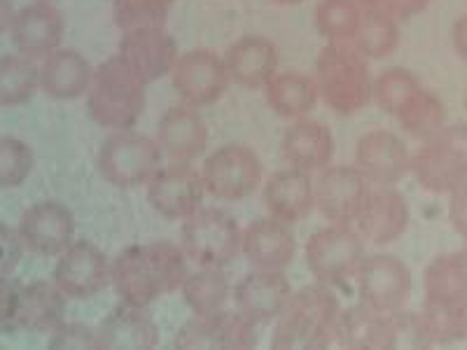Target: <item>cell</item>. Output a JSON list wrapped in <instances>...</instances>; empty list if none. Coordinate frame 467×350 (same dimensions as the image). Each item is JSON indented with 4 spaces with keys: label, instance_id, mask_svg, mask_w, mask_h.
<instances>
[{
    "label": "cell",
    "instance_id": "681fc988",
    "mask_svg": "<svg viewBox=\"0 0 467 350\" xmlns=\"http://www.w3.org/2000/svg\"><path fill=\"white\" fill-rule=\"evenodd\" d=\"M458 257H461V262H462V269H465V276H467V245H465V248L461 250V252H458Z\"/></svg>",
    "mask_w": 467,
    "mask_h": 350
},
{
    "label": "cell",
    "instance_id": "ee69618b",
    "mask_svg": "<svg viewBox=\"0 0 467 350\" xmlns=\"http://www.w3.org/2000/svg\"><path fill=\"white\" fill-rule=\"evenodd\" d=\"M24 241L19 236V229L10 227L7 222H0V278L12 276L16 266L22 264Z\"/></svg>",
    "mask_w": 467,
    "mask_h": 350
},
{
    "label": "cell",
    "instance_id": "b9f144b4",
    "mask_svg": "<svg viewBox=\"0 0 467 350\" xmlns=\"http://www.w3.org/2000/svg\"><path fill=\"white\" fill-rule=\"evenodd\" d=\"M22 292L24 285L12 276L0 278V335H12L19 324V314H22Z\"/></svg>",
    "mask_w": 467,
    "mask_h": 350
},
{
    "label": "cell",
    "instance_id": "484cf974",
    "mask_svg": "<svg viewBox=\"0 0 467 350\" xmlns=\"http://www.w3.org/2000/svg\"><path fill=\"white\" fill-rule=\"evenodd\" d=\"M229 80L244 89H265L278 73V49L265 36H245L224 54Z\"/></svg>",
    "mask_w": 467,
    "mask_h": 350
},
{
    "label": "cell",
    "instance_id": "816d5d0a",
    "mask_svg": "<svg viewBox=\"0 0 467 350\" xmlns=\"http://www.w3.org/2000/svg\"><path fill=\"white\" fill-rule=\"evenodd\" d=\"M36 3H58V0H36Z\"/></svg>",
    "mask_w": 467,
    "mask_h": 350
},
{
    "label": "cell",
    "instance_id": "83f0119b",
    "mask_svg": "<svg viewBox=\"0 0 467 350\" xmlns=\"http://www.w3.org/2000/svg\"><path fill=\"white\" fill-rule=\"evenodd\" d=\"M411 336L419 345H451L467 336V299H423L411 318Z\"/></svg>",
    "mask_w": 467,
    "mask_h": 350
},
{
    "label": "cell",
    "instance_id": "44dd1931",
    "mask_svg": "<svg viewBox=\"0 0 467 350\" xmlns=\"http://www.w3.org/2000/svg\"><path fill=\"white\" fill-rule=\"evenodd\" d=\"M356 166L372 185H398L411 173L407 143L390 131H369L356 143Z\"/></svg>",
    "mask_w": 467,
    "mask_h": 350
},
{
    "label": "cell",
    "instance_id": "ac0fdd59",
    "mask_svg": "<svg viewBox=\"0 0 467 350\" xmlns=\"http://www.w3.org/2000/svg\"><path fill=\"white\" fill-rule=\"evenodd\" d=\"M117 54L131 66L145 82H154L171 75L178 61V43L166 26H139L122 31Z\"/></svg>",
    "mask_w": 467,
    "mask_h": 350
},
{
    "label": "cell",
    "instance_id": "d4e9b609",
    "mask_svg": "<svg viewBox=\"0 0 467 350\" xmlns=\"http://www.w3.org/2000/svg\"><path fill=\"white\" fill-rule=\"evenodd\" d=\"M262 201L271 218H278L287 224L302 222L316 206V182L306 170L287 166L276 170L265 182Z\"/></svg>",
    "mask_w": 467,
    "mask_h": 350
},
{
    "label": "cell",
    "instance_id": "277c9868",
    "mask_svg": "<svg viewBox=\"0 0 467 350\" xmlns=\"http://www.w3.org/2000/svg\"><path fill=\"white\" fill-rule=\"evenodd\" d=\"M314 68L320 98L337 115H356L372 98L369 58L353 43H327L316 57Z\"/></svg>",
    "mask_w": 467,
    "mask_h": 350
},
{
    "label": "cell",
    "instance_id": "30bf717a",
    "mask_svg": "<svg viewBox=\"0 0 467 350\" xmlns=\"http://www.w3.org/2000/svg\"><path fill=\"white\" fill-rule=\"evenodd\" d=\"M358 297L383 314H402L411 297L414 278L400 257L379 252L367 255L356 273Z\"/></svg>",
    "mask_w": 467,
    "mask_h": 350
},
{
    "label": "cell",
    "instance_id": "5bb4252c",
    "mask_svg": "<svg viewBox=\"0 0 467 350\" xmlns=\"http://www.w3.org/2000/svg\"><path fill=\"white\" fill-rule=\"evenodd\" d=\"M257 344V324L234 308L192 315L175 336V348H253Z\"/></svg>",
    "mask_w": 467,
    "mask_h": 350
},
{
    "label": "cell",
    "instance_id": "603a6c76",
    "mask_svg": "<svg viewBox=\"0 0 467 350\" xmlns=\"http://www.w3.org/2000/svg\"><path fill=\"white\" fill-rule=\"evenodd\" d=\"M241 255L253 269L285 271L297 255V241L290 224L269 215L244 229Z\"/></svg>",
    "mask_w": 467,
    "mask_h": 350
},
{
    "label": "cell",
    "instance_id": "4fadbf2b",
    "mask_svg": "<svg viewBox=\"0 0 467 350\" xmlns=\"http://www.w3.org/2000/svg\"><path fill=\"white\" fill-rule=\"evenodd\" d=\"M145 190L150 208L166 220H187L194 215L202 208L206 194L202 170L182 161H173L157 170Z\"/></svg>",
    "mask_w": 467,
    "mask_h": 350
},
{
    "label": "cell",
    "instance_id": "7c38bea8",
    "mask_svg": "<svg viewBox=\"0 0 467 350\" xmlns=\"http://www.w3.org/2000/svg\"><path fill=\"white\" fill-rule=\"evenodd\" d=\"M52 281L68 299H89L101 294L112 281V262L99 245L73 241L57 257Z\"/></svg>",
    "mask_w": 467,
    "mask_h": 350
},
{
    "label": "cell",
    "instance_id": "1f68e13d",
    "mask_svg": "<svg viewBox=\"0 0 467 350\" xmlns=\"http://www.w3.org/2000/svg\"><path fill=\"white\" fill-rule=\"evenodd\" d=\"M68 297L54 281H36L24 285L19 324L33 335H52L64 323Z\"/></svg>",
    "mask_w": 467,
    "mask_h": 350
},
{
    "label": "cell",
    "instance_id": "c3c4849f",
    "mask_svg": "<svg viewBox=\"0 0 467 350\" xmlns=\"http://www.w3.org/2000/svg\"><path fill=\"white\" fill-rule=\"evenodd\" d=\"M15 15H16V7L12 0H0V37L10 33L12 22H15Z\"/></svg>",
    "mask_w": 467,
    "mask_h": 350
},
{
    "label": "cell",
    "instance_id": "d6a6232c",
    "mask_svg": "<svg viewBox=\"0 0 467 350\" xmlns=\"http://www.w3.org/2000/svg\"><path fill=\"white\" fill-rule=\"evenodd\" d=\"M181 294L185 299L187 308L194 315L213 314L220 308H227L229 299L234 294V287L229 283L224 269L215 266H197L190 271L181 285Z\"/></svg>",
    "mask_w": 467,
    "mask_h": 350
},
{
    "label": "cell",
    "instance_id": "f6af8a7d",
    "mask_svg": "<svg viewBox=\"0 0 467 350\" xmlns=\"http://www.w3.org/2000/svg\"><path fill=\"white\" fill-rule=\"evenodd\" d=\"M358 3H360V7H372V10L388 12L398 22H407L411 16L428 10L432 0H358Z\"/></svg>",
    "mask_w": 467,
    "mask_h": 350
},
{
    "label": "cell",
    "instance_id": "2e32d148",
    "mask_svg": "<svg viewBox=\"0 0 467 350\" xmlns=\"http://www.w3.org/2000/svg\"><path fill=\"white\" fill-rule=\"evenodd\" d=\"M24 248L37 257H58L75 241V218L64 203L37 201L19 220Z\"/></svg>",
    "mask_w": 467,
    "mask_h": 350
},
{
    "label": "cell",
    "instance_id": "6da1fadb",
    "mask_svg": "<svg viewBox=\"0 0 467 350\" xmlns=\"http://www.w3.org/2000/svg\"><path fill=\"white\" fill-rule=\"evenodd\" d=\"M190 260L181 245L157 241L124 248L112 260V290L124 304L150 308L164 294L181 290Z\"/></svg>",
    "mask_w": 467,
    "mask_h": 350
},
{
    "label": "cell",
    "instance_id": "74e56055",
    "mask_svg": "<svg viewBox=\"0 0 467 350\" xmlns=\"http://www.w3.org/2000/svg\"><path fill=\"white\" fill-rule=\"evenodd\" d=\"M423 290L428 299H467V276L458 252L440 255L428 264Z\"/></svg>",
    "mask_w": 467,
    "mask_h": 350
},
{
    "label": "cell",
    "instance_id": "4dcf8cb0",
    "mask_svg": "<svg viewBox=\"0 0 467 350\" xmlns=\"http://www.w3.org/2000/svg\"><path fill=\"white\" fill-rule=\"evenodd\" d=\"M265 96L271 110L292 122L308 117V112H314L320 101L314 75H306L302 70H285V73L274 75L265 87Z\"/></svg>",
    "mask_w": 467,
    "mask_h": 350
},
{
    "label": "cell",
    "instance_id": "60d3db41",
    "mask_svg": "<svg viewBox=\"0 0 467 350\" xmlns=\"http://www.w3.org/2000/svg\"><path fill=\"white\" fill-rule=\"evenodd\" d=\"M36 157L28 143L15 136H0V190L22 187L33 173Z\"/></svg>",
    "mask_w": 467,
    "mask_h": 350
},
{
    "label": "cell",
    "instance_id": "f35d334b",
    "mask_svg": "<svg viewBox=\"0 0 467 350\" xmlns=\"http://www.w3.org/2000/svg\"><path fill=\"white\" fill-rule=\"evenodd\" d=\"M420 82L414 73L402 66H393L379 73L372 82V101L388 115H398L411 96L420 89Z\"/></svg>",
    "mask_w": 467,
    "mask_h": 350
},
{
    "label": "cell",
    "instance_id": "cb8c5ba5",
    "mask_svg": "<svg viewBox=\"0 0 467 350\" xmlns=\"http://www.w3.org/2000/svg\"><path fill=\"white\" fill-rule=\"evenodd\" d=\"M157 143L161 154L173 161L190 164L199 160L208 148V124L199 108L187 103L169 108L157 124Z\"/></svg>",
    "mask_w": 467,
    "mask_h": 350
},
{
    "label": "cell",
    "instance_id": "9c48e42d",
    "mask_svg": "<svg viewBox=\"0 0 467 350\" xmlns=\"http://www.w3.org/2000/svg\"><path fill=\"white\" fill-rule=\"evenodd\" d=\"M202 178L206 194L223 201H241L255 194L265 180V169L257 152L248 145L229 143L203 161Z\"/></svg>",
    "mask_w": 467,
    "mask_h": 350
},
{
    "label": "cell",
    "instance_id": "ffe728a7",
    "mask_svg": "<svg viewBox=\"0 0 467 350\" xmlns=\"http://www.w3.org/2000/svg\"><path fill=\"white\" fill-rule=\"evenodd\" d=\"M66 19L54 3H28L16 10L12 22V47L28 58H45L64 43Z\"/></svg>",
    "mask_w": 467,
    "mask_h": 350
},
{
    "label": "cell",
    "instance_id": "7402d4cb",
    "mask_svg": "<svg viewBox=\"0 0 467 350\" xmlns=\"http://www.w3.org/2000/svg\"><path fill=\"white\" fill-rule=\"evenodd\" d=\"M358 232L374 245L398 241L409 224V203L393 185H374L358 212Z\"/></svg>",
    "mask_w": 467,
    "mask_h": 350
},
{
    "label": "cell",
    "instance_id": "5b68a950",
    "mask_svg": "<svg viewBox=\"0 0 467 350\" xmlns=\"http://www.w3.org/2000/svg\"><path fill=\"white\" fill-rule=\"evenodd\" d=\"M411 173L432 194H451L467 185V124H451L423 140L411 154Z\"/></svg>",
    "mask_w": 467,
    "mask_h": 350
},
{
    "label": "cell",
    "instance_id": "f5cc1de1",
    "mask_svg": "<svg viewBox=\"0 0 467 350\" xmlns=\"http://www.w3.org/2000/svg\"><path fill=\"white\" fill-rule=\"evenodd\" d=\"M465 106H467V96H465Z\"/></svg>",
    "mask_w": 467,
    "mask_h": 350
},
{
    "label": "cell",
    "instance_id": "7bdbcfd3",
    "mask_svg": "<svg viewBox=\"0 0 467 350\" xmlns=\"http://www.w3.org/2000/svg\"><path fill=\"white\" fill-rule=\"evenodd\" d=\"M52 348H99V335L96 329L85 323H61L49 335Z\"/></svg>",
    "mask_w": 467,
    "mask_h": 350
},
{
    "label": "cell",
    "instance_id": "836d02e7",
    "mask_svg": "<svg viewBox=\"0 0 467 350\" xmlns=\"http://www.w3.org/2000/svg\"><path fill=\"white\" fill-rule=\"evenodd\" d=\"M400 40H402V33H400V22L393 15L383 10H372V7H362L360 26L350 40L362 57H390L400 47Z\"/></svg>",
    "mask_w": 467,
    "mask_h": 350
},
{
    "label": "cell",
    "instance_id": "4316f807",
    "mask_svg": "<svg viewBox=\"0 0 467 350\" xmlns=\"http://www.w3.org/2000/svg\"><path fill=\"white\" fill-rule=\"evenodd\" d=\"M281 157L292 169L306 173L325 170L335 157V136L318 119H295L283 136Z\"/></svg>",
    "mask_w": 467,
    "mask_h": 350
},
{
    "label": "cell",
    "instance_id": "9a60e30c",
    "mask_svg": "<svg viewBox=\"0 0 467 350\" xmlns=\"http://www.w3.org/2000/svg\"><path fill=\"white\" fill-rule=\"evenodd\" d=\"M372 182L356 164L327 166L316 182V208L327 222L353 224Z\"/></svg>",
    "mask_w": 467,
    "mask_h": 350
},
{
    "label": "cell",
    "instance_id": "52a82bcc",
    "mask_svg": "<svg viewBox=\"0 0 467 350\" xmlns=\"http://www.w3.org/2000/svg\"><path fill=\"white\" fill-rule=\"evenodd\" d=\"M244 229L220 208H199L182 220L181 248L194 266L224 269L241 255Z\"/></svg>",
    "mask_w": 467,
    "mask_h": 350
},
{
    "label": "cell",
    "instance_id": "e575fe53",
    "mask_svg": "<svg viewBox=\"0 0 467 350\" xmlns=\"http://www.w3.org/2000/svg\"><path fill=\"white\" fill-rule=\"evenodd\" d=\"M40 89V68L24 54L0 57V108H19Z\"/></svg>",
    "mask_w": 467,
    "mask_h": 350
},
{
    "label": "cell",
    "instance_id": "bcb514c9",
    "mask_svg": "<svg viewBox=\"0 0 467 350\" xmlns=\"http://www.w3.org/2000/svg\"><path fill=\"white\" fill-rule=\"evenodd\" d=\"M449 220L461 239L467 241V185L461 190L451 191V201H449Z\"/></svg>",
    "mask_w": 467,
    "mask_h": 350
},
{
    "label": "cell",
    "instance_id": "7dc6e473",
    "mask_svg": "<svg viewBox=\"0 0 467 350\" xmlns=\"http://www.w3.org/2000/svg\"><path fill=\"white\" fill-rule=\"evenodd\" d=\"M451 45L458 57L467 64V15L458 16L451 26Z\"/></svg>",
    "mask_w": 467,
    "mask_h": 350
},
{
    "label": "cell",
    "instance_id": "8fae6325",
    "mask_svg": "<svg viewBox=\"0 0 467 350\" xmlns=\"http://www.w3.org/2000/svg\"><path fill=\"white\" fill-rule=\"evenodd\" d=\"M229 73L224 58L206 47L181 54L171 70V85L181 101L194 108H208L218 103L229 87Z\"/></svg>",
    "mask_w": 467,
    "mask_h": 350
},
{
    "label": "cell",
    "instance_id": "e0dca14e",
    "mask_svg": "<svg viewBox=\"0 0 467 350\" xmlns=\"http://www.w3.org/2000/svg\"><path fill=\"white\" fill-rule=\"evenodd\" d=\"M292 294V285L283 271L253 269L234 285V308L253 324L276 323Z\"/></svg>",
    "mask_w": 467,
    "mask_h": 350
},
{
    "label": "cell",
    "instance_id": "7a4b0ae2",
    "mask_svg": "<svg viewBox=\"0 0 467 350\" xmlns=\"http://www.w3.org/2000/svg\"><path fill=\"white\" fill-rule=\"evenodd\" d=\"M341 308L332 287L311 283L292 290L274 324V348H327Z\"/></svg>",
    "mask_w": 467,
    "mask_h": 350
},
{
    "label": "cell",
    "instance_id": "ba28073f",
    "mask_svg": "<svg viewBox=\"0 0 467 350\" xmlns=\"http://www.w3.org/2000/svg\"><path fill=\"white\" fill-rule=\"evenodd\" d=\"M367 257L365 239L350 224H332L311 233L306 243V264L323 285L339 287L353 281Z\"/></svg>",
    "mask_w": 467,
    "mask_h": 350
},
{
    "label": "cell",
    "instance_id": "f546056e",
    "mask_svg": "<svg viewBox=\"0 0 467 350\" xmlns=\"http://www.w3.org/2000/svg\"><path fill=\"white\" fill-rule=\"evenodd\" d=\"M99 348H136L148 350L160 344V327L154 323L148 308L119 304L112 308L99 327Z\"/></svg>",
    "mask_w": 467,
    "mask_h": 350
},
{
    "label": "cell",
    "instance_id": "3957f363",
    "mask_svg": "<svg viewBox=\"0 0 467 350\" xmlns=\"http://www.w3.org/2000/svg\"><path fill=\"white\" fill-rule=\"evenodd\" d=\"M148 82L119 54L106 58L87 89V112L91 122L110 131H124L139 124L145 110Z\"/></svg>",
    "mask_w": 467,
    "mask_h": 350
},
{
    "label": "cell",
    "instance_id": "f907efd6",
    "mask_svg": "<svg viewBox=\"0 0 467 350\" xmlns=\"http://www.w3.org/2000/svg\"><path fill=\"white\" fill-rule=\"evenodd\" d=\"M274 3H278V5H297L302 0H274Z\"/></svg>",
    "mask_w": 467,
    "mask_h": 350
},
{
    "label": "cell",
    "instance_id": "ab89813d",
    "mask_svg": "<svg viewBox=\"0 0 467 350\" xmlns=\"http://www.w3.org/2000/svg\"><path fill=\"white\" fill-rule=\"evenodd\" d=\"M178 0H112V19L119 31L164 26Z\"/></svg>",
    "mask_w": 467,
    "mask_h": 350
},
{
    "label": "cell",
    "instance_id": "8992f818",
    "mask_svg": "<svg viewBox=\"0 0 467 350\" xmlns=\"http://www.w3.org/2000/svg\"><path fill=\"white\" fill-rule=\"evenodd\" d=\"M161 157L164 154L157 140L133 129H124L112 131L103 140L96 169L108 185L133 190L152 180V175L161 169Z\"/></svg>",
    "mask_w": 467,
    "mask_h": 350
},
{
    "label": "cell",
    "instance_id": "f1b7e54d",
    "mask_svg": "<svg viewBox=\"0 0 467 350\" xmlns=\"http://www.w3.org/2000/svg\"><path fill=\"white\" fill-rule=\"evenodd\" d=\"M40 68V89L54 101H75L87 94L94 77V66L78 49L58 47L43 58Z\"/></svg>",
    "mask_w": 467,
    "mask_h": 350
},
{
    "label": "cell",
    "instance_id": "d590c367",
    "mask_svg": "<svg viewBox=\"0 0 467 350\" xmlns=\"http://www.w3.org/2000/svg\"><path fill=\"white\" fill-rule=\"evenodd\" d=\"M402 131L416 140H428L446 127V108L440 96L420 87L411 101L395 115Z\"/></svg>",
    "mask_w": 467,
    "mask_h": 350
},
{
    "label": "cell",
    "instance_id": "d6986e66",
    "mask_svg": "<svg viewBox=\"0 0 467 350\" xmlns=\"http://www.w3.org/2000/svg\"><path fill=\"white\" fill-rule=\"evenodd\" d=\"M400 314H383L377 308L358 304L353 308L341 311L335 324L332 344L341 348H395L400 344L402 323Z\"/></svg>",
    "mask_w": 467,
    "mask_h": 350
},
{
    "label": "cell",
    "instance_id": "8d00e7d4",
    "mask_svg": "<svg viewBox=\"0 0 467 350\" xmlns=\"http://www.w3.org/2000/svg\"><path fill=\"white\" fill-rule=\"evenodd\" d=\"M362 7L358 0H320L314 24L327 43H350L360 26Z\"/></svg>",
    "mask_w": 467,
    "mask_h": 350
}]
</instances>
